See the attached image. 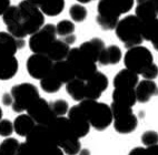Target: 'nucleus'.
Returning a JSON list of instances; mask_svg holds the SVG:
<instances>
[{
    "mask_svg": "<svg viewBox=\"0 0 158 155\" xmlns=\"http://www.w3.org/2000/svg\"><path fill=\"white\" fill-rule=\"evenodd\" d=\"M57 145L67 155H78L81 149L79 136L69 118L65 116H57L48 125Z\"/></svg>",
    "mask_w": 158,
    "mask_h": 155,
    "instance_id": "f257e3e1",
    "label": "nucleus"
},
{
    "mask_svg": "<svg viewBox=\"0 0 158 155\" xmlns=\"http://www.w3.org/2000/svg\"><path fill=\"white\" fill-rule=\"evenodd\" d=\"M79 107L87 116L90 125L97 131L106 130L113 123L114 116L110 105L97 100H82Z\"/></svg>",
    "mask_w": 158,
    "mask_h": 155,
    "instance_id": "f03ea898",
    "label": "nucleus"
},
{
    "mask_svg": "<svg viewBox=\"0 0 158 155\" xmlns=\"http://www.w3.org/2000/svg\"><path fill=\"white\" fill-rule=\"evenodd\" d=\"M141 27L143 23L136 16H126L116 25V36L127 49L133 48L144 41Z\"/></svg>",
    "mask_w": 158,
    "mask_h": 155,
    "instance_id": "7ed1b4c3",
    "label": "nucleus"
},
{
    "mask_svg": "<svg viewBox=\"0 0 158 155\" xmlns=\"http://www.w3.org/2000/svg\"><path fill=\"white\" fill-rule=\"evenodd\" d=\"M26 143L32 149L37 155H48L59 147L55 141L50 130L46 125L37 124L26 136Z\"/></svg>",
    "mask_w": 158,
    "mask_h": 155,
    "instance_id": "20e7f679",
    "label": "nucleus"
},
{
    "mask_svg": "<svg viewBox=\"0 0 158 155\" xmlns=\"http://www.w3.org/2000/svg\"><path fill=\"white\" fill-rule=\"evenodd\" d=\"M20 22L26 36H31L43 28L45 25V14L40 8L34 3L23 0L18 5Z\"/></svg>",
    "mask_w": 158,
    "mask_h": 155,
    "instance_id": "39448f33",
    "label": "nucleus"
},
{
    "mask_svg": "<svg viewBox=\"0 0 158 155\" xmlns=\"http://www.w3.org/2000/svg\"><path fill=\"white\" fill-rule=\"evenodd\" d=\"M124 63L128 70L141 76L145 69L154 63V56L149 49L139 45L128 49L124 56Z\"/></svg>",
    "mask_w": 158,
    "mask_h": 155,
    "instance_id": "423d86ee",
    "label": "nucleus"
},
{
    "mask_svg": "<svg viewBox=\"0 0 158 155\" xmlns=\"http://www.w3.org/2000/svg\"><path fill=\"white\" fill-rule=\"evenodd\" d=\"M12 98H14V103H12V110L16 113H23L28 110L37 99H39V91L31 83H20V84L14 85L11 87Z\"/></svg>",
    "mask_w": 158,
    "mask_h": 155,
    "instance_id": "0eeeda50",
    "label": "nucleus"
},
{
    "mask_svg": "<svg viewBox=\"0 0 158 155\" xmlns=\"http://www.w3.org/2000/svg\"><path fill=\"white\" fill-rule=\"evenodd\" d=\"M67 60L70 63L76 78L80 80H88L97 71L96 62L86 56L79 48L70 49Z\"/></svg>",
    "mask_w": 158,
    "mask_h": 155,
    "instance_id": "6e6552de",
    "label": "nucleus"
},
{
    "mask_svg": "<svg viewBox=\"0 0 158 155\" xmlns=\"http://www.w3.org/2000/svg\"><path fill=\"white\" fill-rule=\"evenodd\" d=\"M114 116V127L120 134H129L136 130L138 120L134 114L133 107L111 103L110 105Z\"/></svg>",
    "mask_w": 158,
    "mask_h": 155,
    "instance_id": "1a4fd4ad",
    "label": "nucleus"
},
{
    "mask_svg": "<svg viewBox=\"0 0 158 155\" xmlns=\"http://www.w3.org/2000/svg\"><path fill=\"white\" fill-rule=\"evenodd\" d=\"M57 40L56 25L47 23L34 34L30 36L29 39V48L34 53L47 54L51 45Z\"/></svg>",
    "mask_w": 158,
    "mask_h": 155,
    "instance_id": "9d476101",
    "label": "nucleus"
},
{
    "mask_svg": "<svg viewBox=\"0 0 158 155\" xmlns=\"http://www.w3.org/2000/svg\"><path fill=\"white\" fill-rule=\"evenodd\" d=\"M122 14L111 0H99L97 5L96 21L102 30H114Z\"/></svg>",
    "mask_w": 158,
    "mask_h": 155,
    "instance_id": "9b49d317",
    "label": "nucleus"
},
{
    "mask_svg": "<svg viewBox=\"0 0 158 155\" xmlns=\"http://www.w3.org/2000/svg\"><path fill=\"white\" fill-rule=\"evenodd\" d=\"M27 71L31 78L41 80L51 72L54 61L47 54L34 53L27 60Z\"/></svg>",
    "mask_w": 158,
    "mask_h": 155,
    "instance_id": "f8f14e48",
    "label": "nucleus"
},
{
    "mask_svg": "<svg viewBox=\"0 0 158 155\" xmlns=\"http://www.w3.org/2000/svg\"><path fill=\"white\" fill-rule=\"evenodd\" d=\"M27 114H29L37 124L46 125V126H48L49 124L57 118L55 112L51 109L50 103H48L43 98L37 99L28 107Z\"/></svg>",
    "mask_w": 158,
    "mask_h": 155,
    "instance_id": "ddd939ff",
    "label": "nucleus"
},
{
    "mask_svg": "<svg viewBox=\"0 0 158 155\" xmlns=\"http://www.w3.org/2000/svg\"><path fill=\"white\" fill-rule=\"evenodd\" d=\"M109 81L106 74L96 71L88 80H86L85 99L98 100L102 94L108 89Z\"/></svg>",
    "mask_w": 158,
    "mask_h": 155,
    "instance_id": "4468645a",
    "label": "nucleus"
},
{
    "mask_svg": "<svg viewBox=\"0 0 158 155\" xmlns=\"http://www.w3.org/2000/svg\"><path fill=\"white\" fill-rule=\"evenodd\" d=\"M3 22L6 25L8 32L12 34L15 38L23 39L26 38L25 31L23 29V25L20 22V14L18 6H10L2 14Z\"/></svg>",
    "mask_w": 158,
    "mask_h": 155,
    "instance_id": "2eb2a0df",
    "label": "nucleus"
},
{
    "mask_svg": "<svg viewBox=\"0 0 158 155\" xmlns=\"http://www.w3.org/2000/svg\"><path fill=\"white\" fill-rule=\"evenodd\" d=\"M68 118L71 122L73 126L75 127V130H76L77 134H78V136L80 138H85L89 133L91 125L89 123V121H88L86 114L80 109L79 104L73 105V107H71L69 109V111H68Z\"/></svg>",
    "mask_w": 158,
    "mask_h": 155,
    "instance_id": "dca6fc26",
    "label": "nucleus"
},
{
    "mask_svg": "<svg viewBox=\"0 0 158 155\" xmlns=\"http://www.w3.org/2000/svg\"><path fill=\"white\" fill-rule=\"evenodd\" d=\"M19 69V62L16 56L0 52V80L12 79L18 72Z\"/></svg>",
    "mask_w": 158,
    "mask_h": 155,
    "instance_id": "f3484780",
    "label": "nucleus"
},
{
    "mask_svg": "<svg viewBox=\"0 0 158 155\" xmlns=\"http://www.w3.org/2000/svg\"><path fill=\"white\" fill-rule=\"evenodd\" d=\"M137 102L147 103L152 96L158 95V87L154 80H141L135 87Z\"/></svg>",
    "mask_w": 158,
    "mask_h": 155,
    "instance_id": "a211bd4d",
    "label": "nucleus"
},
{
    "mask_svg": "<svg viewBox=\"0 0 158 155\" xmlns=\"http://www.w3.org/2000/svg\"><path fill=\"white\" fill-rule=\"evenodd\" d=\"M25 41L23 39L15 38L12 34L6 31H0V52L16 56L19 49L23 48Z\"/></svg>",
    "mask_w": 158,
    "mask_h": 155,
    "instance_id": "6ab92c4d",
    "label": "nucleus"
},
{
    "mask_svg": "<svg viewBox=\"0 0 158 155\" xmlns=\"http://www.w3.org/2000/svg\"><path fill=\"white\" fill-rule=\"evenodd\" d=\"M139 82V76L127 68L123 69L114 78L115 89H135Z\"/></svg>",
    "mask_w": 158,
    "mask_h": 155,
    "instance_id": "aec40b11",
    "label": "nucleus"
},
{
    "mask_svg": "<svg viewBox=\"0 0 158 155\" xmlns=\"http://www.w3.org/2000/svg\"><path fill=\"white\" fill-rule=\"evenodd\" d=\"M135 16L143 22H147L158 17V9L150 0H136Z\"/></svg>",
    "mask_w": 158,
    "mask_h": 155,
    "instance_id": "412c9836",
    "label": "nucleus"
},
{
    "mask_svg": "<svg viewBox=\"0 0 158 155\" xmlns=\"http://www.w3.org/2000/svg\"><path fill=\"white\" fill-rule=\"evenodd\" d=\"M106 45H105V42L102 39L99 38H94V39L88 40V41H85L82 42L79 47V49L84 52L87 56H89L93 61H95L97 63L98 62V59L100 54L102 53V51L105 50Z\"/></svg>",
    "mask_w": 158,
    "mask_h": 155,
    "instance_id": "4be33fe9",
    "label": "nucleus"
},
{
    "mask_svg": "<svg viewBox=\"0 0 158 155\" xmlns=\"http://www.w3.org/2000/svg\"><path fill=\"white\" fill-rule=\"evenodd\" d=\"M51 73L54 74L59 81H61L62 84L68 83L69 81L76 78L70 63L67 60L55 62L54 65H52V69H51Z\"/></svg>",
    "mask_w": 158,
    "mask_h": 155,
    "instance_id": "5701e85b",
    "label": "nucleus"
},
{
    "mask_svg": "<svg viewBox=\"0 0 158 155\" xmlns=\"http://www.w3.org/2000/svg\"><path fill=\"white\" fill-rule=\"evenodd\" d=\"M136 102L137 99H136L135 89H114L111 103L133 107L136 104Z\"/></svg>",
    "mask_w": 158,
    "mask_h": 155,
    "instance_id": "b1692460",
    "label": "nucleus"
},
{
    "mask_svg": "<svg viewBox=\"0 0 158 155\" xmlns=\"http://www.w3.org/2000/svg\"><path fill=\"white\" fill-rule=\"evenodd\" d=\"M123 58L122 49L118 45H108L102 51L98 59V63L102 65H110V64H117L120 62Z\"/></svg>",
    "mask_w": 158,
    "mask_h": 155,
    "instance_id": "393cba45",
    "label": "nucleus"
},
{
    "mask_svg": "<svg viewBox=\"0 0 158 155\" xmlns=\"http://www.w3.org/2000/svg\"><path fill=\"white\" fill-rule=\"evenodd\" d=\"M35 125H36V122L29 114H20L15 118L14 130L19 136L26 138L35 127Z\"/></svg>",
    "mask_w": 158,
    "mask_h": 155,
    "instance_id": "a878e982",
    "label": "nucleus"
},
{
    "mask_svg": "<svg viewBox=\"0 0 158 155\" xmlns=\"http://www.w3.org/2000/svg\"><path fill=\"white\" fill-rule=\"evenodd\" d=\"M69 51H70V45H67L64 40L57 39L51 45L50 48H49L48 52H47V56L54 62H58L67 59Z\"/></svg>",
    "mask_w": 158,
    "mask_h": 155,
    "instance_id": "bb28decb",
    "label": "nucleus"
},
{
    "mask_svg": "<svg viewBox=\"0 0 158 155\" xmlns=\"http://www.w3.org/2000/svg\"><path fill=\"white\" fill-rule=\"evenodd\" d=\"M85 87L86 81L75 78L68 83H66V91L70 95V98L75 101L81 102L85 100Z\"/></svg>",
    "mask_w": 158,
    "mask_h": 155,
    "instance_id": "cd10ccee",
    "label": "nucleus"
},
{
    "mask_svg": "<svg viewBox=\"0 0 158 155\" xmlns=\"http://www.w3.org/2000/svg\"><path fill=\"white\" fill-rule=\"evenodd\" d=\"M141 32L144 40L150 41L152 47L158 50V18L147 22H143Z\"/></svg>",
    "mask_w": 158,
    "mask_h": 155,
    "instance_id": "c85d7f7f",
    "label": "nucleus"
},
{
    "mask_svg": "<svg viewBox=\"0 0 158 155\" xmlns=\"http://www.w3.org/2000/svg\"><path fill=\"white\" fill-rule=\"evenodd\" d=\"M65 0H44L39 6L44 14L49 17H56L60 14L65 9Z\"/></svg>",
    "mask_w": 158,
    "mask_h": 155,
    "instance_id": "c756f323",
    "label": "nucleus"
},
{
    "mask_svg": "<svg viewBox=\"0 0 158 155\" xmlns=\"http://www.w3.org/2000/svg\"><path fill=\"white\" fill-rule=\"evenodd\" d=\"M62 82L57 79L54 74L49 73L40 80V87L46 93H56L61 89Z\"/></svg>",
    "mask_w": 158,
    "mask_h": 155,
    "instance_id": "7c9ffc66",
    "label": "nucleus"
},
{
    "mask_svg": "<svg viewBox=\"0 0 158 155\" xmlns=\"http://www.w3.org/2000/svg\"><path fill=\"white\" fill-rule=\"evenodd\" d=\"M20 143L17 138H7L0 144V151L3 155H16Z\"/></svg>",
    "mask_w": 158,
    "mask_h": 155,
    "instance_id": "2f4dec72",
    "label": "nucleus"
},
{
    "mask_svg": "<svg viewBox=\"0 0 158 155\" xmlns=\"http://www.w3.org/2000/svg\"><path fill=\"white\" fill-rule=\"evenodd\" d=\"M87 9L82 6L81 3L73 5L70 7V9H69V16L76 22H82L87 18Z\"/></svg>",
    "mask_w": 158,
    "mask_h": 155,
    "instance_id": "473e14b6",
    "label": "nucleus"
},
{
    "mask_svg": "<svg viewBox=\"0 0 158 155\" xmlns=\"http://www.w3.org/2000/svg\"><path fill=\"white\" fill-rule=\"evenodd\" d=\"M56 31H57V36H60V37L65 38L67 36H70L73 34V31H75V25H73V21L70 20H61L57 23L56 25Z\"/></svg>",
    "mask_w": 158,
    "mask_h": 155,
    "instance_id": "72a5a7b5",
    "label": "nucleus"
},
{
    "mask_svg": "<svg viewBox=\"0 0 158 155\" xmlns=\"http://www.w3.org/2000/svg\"><path fill=\"white\" fill-rule=\"evenodd\" d=\"M50 107L52 109V111L55 112L56 116H64L65 114H67L69 111V104L68 102L64 99L55 100L50 103Z\"/></svg>",
    "mask_w": 158,
    "mask_h": 155,
    "instance_id": "f704fd0d",
    "label": "nucleus"
},
{
    "mask_svg": "<svg viewBox=\"0 0 158 155\" xmlns=\"http://www.w3.org/2000/svg\"><path fill=\"white\" fill-rule=\"evenodd\" d=\"M141 143L145 146H150L158 144V133L156 131H146L141 135Z\"/></svg>",
    "mask_w": 158,
    "mask_h": 155,
    "instance_id": "c9c22d12",
    "label": "nucleus"
},
{
    "mask_svg": "<svg viewBox=\"0 0 158 155\" xmlns=\"http://www.w3.org/2000/svg\"><path fill=\"white\" fill-rule=\"evenodd\" d=\"M122 14H127L133 9L135 0H111Z\"/></svg>",
    "mask_w": 158,
    "mask_h": 155,
    "instance_id": "e433bc0d",
    "label": "nucleus"
},
{
    "mask_svg": "<svg viewBox=\"0 0 158 155\" xmlns=\"http://www.w3.org/2000/svg\"><path fill=\"white\" fill-rule=\"evenodd\" d=\"M14 131V123L9 120H0V136L9 138Z\"/></svg>",
    "mask_w": 158,
    "mask_h": 155,
    "instance_id": "4c0bfd02",
    "label": "nucleus"
},
{
    "mask_svg": "<svg viewBox=\"0 0 158 155\" xmlns=\"http://www.w3.org/2000/svg\"><path fill=\"white\" fill-rule=\"evenodd\" d=\"M143 78L146 80H154L158 76V67L155 63H152L149 67H147L145 71L141 73Z\"/></svg>",
    "mask_w": 158,
    "mask_h": 155,
    "instance_id": "58836bf2",
    "label": "nucleus"
},
{
    "mask_svg": "<svg viewBox=\"0 0 158 155\" xmlns=\"http://www.w3.org/2000/svg\"><path fill=\"white\" fill-rule=\"evenodd\" d=\"M16 155H37V154L32 151V149L29 146L28 144L25 142V143H20Z\"/></svg>",
    "mask_w": 158,
    "mask_h": 155,
    "instance_id": "ea45409f",
    "label": "nucleus"
},
{
    "mask_svg": "<svg viewBox=\"0 0 158 155\" xmlns=\"http://www.w3.org/2000/svg\"><path fill=\"white\" fill-rule=\"evenodd\" d=\"M128 155H149V153H148V151H147V147L138 146V147H135V149H131Z\"/></svg>",
    "mask_w": 158,
    "mask_h": 155,
    "instance_id": "a19ab883",
    "label": "nucleus"
},
{
    "mask_svg": "<svg viewBox=\"0 0 158 155\" xmlns=\"http://www.w3.org/2000/svg\"><path fill=\"white\" fill-rule=\"evenodd\" d=\"M1 101H2V104L6 105V107H11L12 103H14V98H12L11 93H5L1 98Z\"/></svg>",
    "mask_w": 158,
    "mask_h": 155,
    "instance_id": "79ce46f5",
    "label": "nucleus"
},
{
    "mask_svg": "<svg viewBox=\"0 0 158 155\" xmlns=\"http://www.w3.org/2000/svg\"><path fill=\"white\" fill-rule=\"evenodd\" d=\"M10 6H11L10 0H0V16H2L3 12L6 11Z\"/></svg>",
    "mask_w": 158,
    "mask_h": 155,
    "instance_id": "37998d69",
    "label": "nucleus"
},
{
    "mask_svg": "<svg viewBox=\"0 0 158 155\" xmlns=\"http://www.w3.org/2000/svg\"><path fill=\"white\" fill-rule=\"evenodd\" d=\"M147 151L149 153V155H158V144L155 145H150V146H146Z\"/></svg>",
    "mask_w": 158,
    "mask_h": 155,
    "instance_id": "c03bdc74",
    "label": "nucleus"
},
{
    "mask_svg": "<svg viewBox=\"0 0 158 155\" xmlns=\"http://www.w3.org/2000/svg\"><path fill=\"white\" fill-rule=\"evenodd\" d=\"M62 40H64V41H65L67 45H73L75 41H76V37H75L73 34H70V36H67V37H65Z\"/></svg>",
    "mask_w": 158,
    "mask_h": 155,
    "instance_id": "a18cd8bd",
    "label": "nucleus"
},
{
    "mask_svg": "<svg viewBox=\"0 0 158 155\" xmlns=\"http://www.w3.org/2000/svg\"><path fill=\"white\" fill-rule=\"evenodd\" d=\"M48 155H65V153H64V151H62L60 147H57L55 151H52L51 153H49Z\"/></svg>",
    "mask_w": 158,
    "mask_h": 155,
    "instance_id": "49530a36",
    "label": "nucleus"
},
{
    "mask_svg": "<svg viewBox=\"0 0 158 155\" xmlns=\"http://www.w3.org/2000/svg\"><path fill=\"white\" fill-rule=\"evenodd\" d=\"M78 155H90V151L87 149H82L79 151Z\"/></svg>",
    "mask_w": 158,
    "mask_h": 155,
    "instance_id": "de8ad7c7",
    "label": "nucleus"
},
{
    "mask_svg": "<svg viewBox=\"0 0 158 155\" xmlns=\"http://www.w3.org/2000/svg\"><path fill=\"white\" fill-rule=\"evenodd\" d=\"M27 1H29V2H31V3H34V5H36V6H38L39 7L41 3H43V1L44 0H27Z\"/></svg>",
    "mask_w": 158,
    "mask_h": 155,
    "instance_id": "09e8293b",
    "label": "nucleus"
},
{
    "mask_svg": "<svg viewBox=\"0 0 158 155\" xmlns=\"http://www.w3.org/2000/svg\"><path fill=\"white\" fill-rule=\"evenodd\" d=\"M79 3H89V2H91L93 0H77Z\"/></svg>",
    "mask_w": 158,
    "mask_h": 155,
    "instance_id": "8fccbe9b",
    "label": "nucleus"
},
{
    "mask_svg": "<svg viewBox=\"0 0 158 155\" xmlns=\"http://www.w3.org/2000/svg\"><path fill=\"white\" fill-rule=\"evenodd\" d=\"M150 1H152V2L156 6V8L158 9V0H150Z\"/></svg>",
    "mask_w": 158,
    "mask_h": 155,
    "instance_id": "3c124183",
    "label": "nucleus"
},
{
    "mask_svg": "<svg viewBox=\"0 0 158 155\" xmlns=\"http://www.w3.org/2000/svg\"><path fill=\"white\" fill-rule=\"evenodd\" d=\"M0 120H2V110H1V107H0Z\"/></svg>",
    "mask_w": 158,
    "mask_h": 155,
    "instance_id": "603ef678",
    "label": "nucleus"
},
{
    "mask_svg": "<svg viewBox=\"0 0 158 155\" xmlns=\"http://www.w3.org/2000/svg\"><path fill=\"white\" fill-rule=\"evenodd\" d=\"M0 155H3V154H2V153H1V151H0Z\"/></svg>",
    "mask_w": 158,
    "mask_h": 155,
    "instance_id": "864d4df0",
    "label": "nucleus"
}]
</instances>
